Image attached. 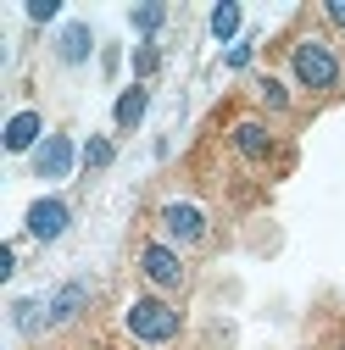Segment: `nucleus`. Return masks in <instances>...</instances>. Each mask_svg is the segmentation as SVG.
<instances>
[{
	"instance_id": "nucleus-15",
	"label": "nucleus",
	"mask_w": 345,
	"mask_h": 350,
	"mask_svg": "<svg viewBox=\"0 0 345 350\" xmlns=\"http://www.w3.org/2000/svg\"><path fill=\"white\" fill-rule=\"evenodd\" d=\"M84 161H90V167H106V161H112V139H90V145H84Z\"/></svg>"
},
{
	"instance_id": "nucleus-2",
	"label": "nucleus",
	"mask_w": 345,
	"mask_h": 350,
	"mask_svg": "<svg viewBox=\"0 0 345 350\" xmlns=\"http://www.w3.org/2000/svg\"><path fill=\"white\" fill-rule=\"evenodd\" d=\"M123 328L134 334V345L162 350V345H172V339L184 334V312L172 300H162V295H134V300H128V312H123Z\"/></svg>"
},
{
	"instance_id": "nucleus-19",
	"label": "nucleus",
	"mask_w": 345,
	"mask_h": 350,
	"mask_svg": "<svg viewBox=\"0 0 345 350\" xmlns=\"http://www.w3.org/2000/svg\"><path fill=\"white\" fill-rule=\"evenodd\" d=\"M340 350H345V339H340Z\"/></svg>"
},
{
	"instance_id": "nucleus-12",
	"label": "nucleus",
	"mask_w": 345,
	"mask_h": 350,
	"mask_svg": "<svg viewBox=\"0 0 345 350\" xmlns=\"http://www.w3.org/2000/svg\"><path fill=\"white\" fill-rule=\"evenodd\" d=\"M128 23L140 28V39H151V33L167 23V6H134V12H128Z\"/></svg>"
},
{
	"instance_id": "nucleus-7",
	"label": "nucleus",
	"mask_w": 345,
	"mask_h": 350,
	"mask_svg": "<svg viewBox=\"0 0 345 350\" xmlns=\"http://www.w3.org/2000/svg\"><path fill=\"white\" fill-rule=\"evenodd\" d=\"M67 223H73L67 200H34L28 206V234L34 239H56V234H67Z\"/></svg>"
},
{
	"instance_id": "nucleus-11",
	"label": "nucleus",
	"mask_w": 345,
	"mask_h": 350,
	"mask_svg": "<svg viewBox=\"0 0 345 350\" xmlns=\"http://www.w3.org/2000/svg\"><path fill=\"white\" fill-rule=\"evenodd\" d=\"M34 139H39V117L34 111H17L12 128H6V150H28Z\"/></svg>"
},
{
	"instance_id": "nucleus-3",
	"label": "nucleus",
	"mask_w": 345,
	"mask_h": 350,
	"mask_svg": "<svg viewBox=\"0 0 345 350\" xmlns=\"http://www.w3.org/2000/svg\"><path fill=\"white\" fill-rule=\"evenodd\" d=\"M229 145H234L251 167H268V161L279 156V134H273V122H268V117H256V111H245V117L229 122Z\"/></svg>"
},
{
	"instance_id": "nucleus-14",
	"label": "nucleus",
	"mask_w": 345,
	"mask_h": 350,
	"mask_svg": "<svg viewBox=\"0 0 345 350\" xmlns=\"http://www.w3.org/2000/svg\"><path fill=\"white\" fill-rule=\"evenodd\" d=\"M212 33H218V39H234V33H240V6H218V12H212Z\"/></svg>"
},
{
	"instance_id": "nucleus-18",
	"label": "nucleus",
	"mask_w": 345,
	"mask_h": 350,
	"mask_svg": "<svg viewBox=\"0 0 345 350\" xmlns=\"http://www.w3.org/2000/svg\"><path fill=\"white\" fill-rule=\"evenodd\" d=\"M323 23H329V28H340V33H345V0H329V6H323Z\"/></svg>"
},
{
	"instance_id": "nucleus-13",
	"label": "nucleus",
	"mask_w": 345,
	"mask_h": 350,
	"mask_svg": "<svg viewBox=\"0 0 345 350\" xmlns=\"http://www.w3.org/2000/svg\"><path fill=\"white\" fill-rule=\"evenodd\" d=\"M256 95H262V106H273V111H290V90H284V83L279 78H256Z\"/></svg>"
},
{
	"instance_id": "nucleus-5",
	"label": "nucleus",
	"mask_w": 345,
	"mask_h": 350,
	"mask_svg": "<svg viewBox=\"0 0 345 350\" xmlns=\"http://www.w3.org/2000/svg\"><path fill=\"white\" fill-rule=\"evenodd\" d=\"M156 223H162L167 245H201V239H206V211H201L195 200H167V206L156 211Z\"/></svg>"
},
{
	"instance_id": "nucleus-6",
	"label": "nucleus",
	"mask_w": 345,
	"mask_h": 350,
	"mask_svg": "<svg viewBox=\"0 0 345 350\" xmlns=\"http://www.w3.org/2000/svg\"><path fill=\"white\" fill-rule=\"evenodd\" d=\"M34 172H39V178H67V172H73V139H67V134L39 139V150H34Z\"/></svg>"
},
{
	"instance_id": "nucleus-16",
	"label": "nucleus",
	"mask_w": 345,
	"mask_h": 350,
	"mask_svg": "<svg viewBox=\"0 0 345 350\" xmlns=\"http://www.w3.org/2000/svg\"><path fill=\"white\" fill-rule=\"evenodd\" d=\"M156 62H162V56H156V45H140V51H134V72H140V78H151V72H156Z\"/></svg>"
},
{
	"instance_id": "nucleus-9",
	"label": "nucleus",
	"mask_w": 345,
	"mask_h": 350,
	"mask_svg": "<svg viewBox=\"0 0 345 350\" xmlns=\"http://www.w3.org/2000/svg\"><path fill=\"white\" fill-rule=\"evenodd\" d=\"M90 51H95V33L84 28V23H67L62 39H56V56H62L67 67H78V62H90Z\"/></svg>"
},
{
	"instance_id": "nucleus-1",
	"label": "nucleus",
	"mask_w": 345,
	"mask_h": 350,
	"mask_svg": "<svg viewBox=\"0 0 345 350\" xmlns=\"http://www.w3.org/2000/svg\"><path fill=\"white\" fill-rule=\"evenodd\" d=\"M290 78L301 83L307 95H345V62L340 51L329 45L323 33H301L295 45H290Z\"/></svg>"
},
{
	"instance_id": "nucleus-8",
	"label": "nucleus",
	"mask_w": 345,
	"mask_h": 350,
	"mask_svg": "<svg viewBox=\"0 0 345 350\" xmlns=\"http://www.w3.org/2000/svg\"><path fill=\"white\" fill-rule=\"evenodd\" d=\"M90 295H95V284H90V278H73V284H62V289L51 295V328H62L67 317H78L84 306H90Z\"/></svg>"
},
{
	"instance_id": "nucleus-4",
	"label": "nucleus",
	"mask_w": 345,
	"mask_h": 350,
	"mask_svg": "<svg viewBox=\"0 0 345 350\" xmlns=\"http://www.w3.org/2000/svg\"><path fill=\"white\" fill-rule=\"evenodd\" d=\"M140 273H145L156 289H184V284H190V261L179 256V245L145 239V245H140Z\"/></svg>"
},
{
	"instance_id": "nucleus-17",
	"label": "nucleus",
	"mask_w": 345,
	"mask_h": 350,
	"mask_svg": "<svg viewBox=\"0 0 345 350\" xmlns=\"http://www.w3.org/2000/svg\"><path fill=\"white\" fill-rule=\"evenodd\" d=\"M62 6H56V0H34V6H28V23H51Z\"/></svg>"
},
{
	"instance_id": "nucleus-10",
	"label": "nucleus",
	"mask_w": 345,
	"mask_h": 350,
	"mask_svg": "<svg viewBox=\"0 0 345 350\" xmlns=\"http://www.w3.org/2000/svg\"><path fill=\"white\" fill-rule=\"evenodd\" d=\"M145 106H151V90H145V83L123 90V95H117V111H112V117H117V128H134V122L145 117Z\"/></svg>"
}]
</instances>
